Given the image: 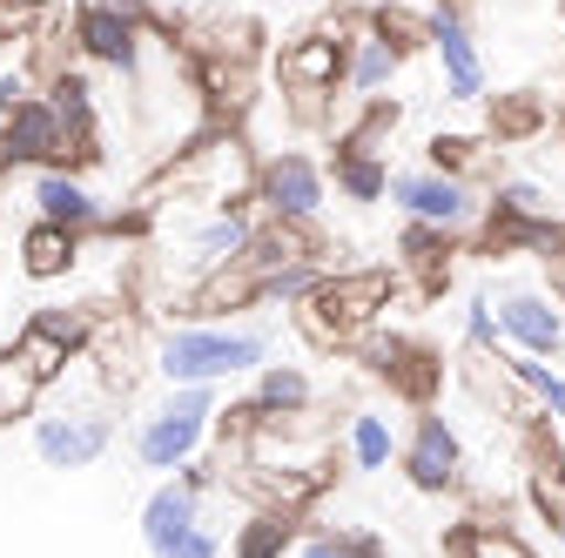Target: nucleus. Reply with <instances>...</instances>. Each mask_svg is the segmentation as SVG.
Here are the masks:
<instances>
[{
	"label": "nucleus",
	"instance_id": "obj_1",
	"mask_svg": "<svg viewBox=\"0 0 565 558\" xmlns=\"http://www.w3.org/2000/svg\"><path fill=\"white\" fill-rule=\"evenodd\" d=\"M162 195L202 208V216L209 208H249L256 202V155L243 142V128H202L189 149H175L156 169V182L141 189V202H162Z\"/></svg>",
	"mask_w": 565,
	"mask_h": 558
},
{
	"label": "nucleus",
	"instance_id": "obj_2",
	"mask_svg": "<svg viewBox=\"0 0 565 558\" xmlns=\"http://www.w3.org/2000/svg\"><path fill=\"white\" fill-rule=\"evenodd\" d=\"M269 364L263 323H175L156 336V377L169 384H236Z\"/></svg>",
	"mask_w": 565,
	"mask_h": 558
},
{
	"label": "nucleus",
	"instance_id": "obj_3",
	"mask_svg": "<svg viewBox=\"0 0 565 558\" xmlns=\"http://www.w3.org/2000/svg\"><path fill=\"white\" fill-rule=\"evenodd\" d=\"M384 310H391V269H330L297 303V330L317 351H350L364 330H377Z\"/></svg>",
	"mask_w": 565,
	"mask_h": 558
},
{
	"label": "nucleus",
	"instance_id": "obj_4",
	"mask_svg": "<svg viewBox=\"0 0 565 558\" xmlns=\"http://www.w3.org/2000/svg\"><path fill=\"white\" fill-rule=\"evenodd\" d=\"M223 384H169V397L135 425V464L141 471H189L209 444V431H216V397Z\"/></svg>",
	"mask_w": 565,
	"mask_h": 558
},
{
	"label": "nucleus",
	"instance_id": "obj_5",
	"mask_svg": "<svg viewBox=\"0 0 565 558\" xmlns=\"http://www.w3.org/2000/svg\"><path fill=\"white\" fill-rule=\"evenodd\" d=\"M411 223H431V229H451L458 243L465 236H478L484 229V216H491V189H478V175H451V169H404V175H391V189H384Z\"/></svg>",
	"mask_w": 565,
	"mask_h": 558
},
{
	"label": "nucleus",
	"instance_id": "obj_6",
	"mask_svg": "<svg viewBox=\"0 0 565 558\" xmlns=\"http://www.w3.org/2000/svg\"><path fill=\"white\" fill-rule=\"evenodd\" d=\"M343 67H350V21H323L297 41H282L276 54V82H282V101L297 115H317L323 95L343 88Z\"/></svg>",
	"mask_w": 565,
	"mask_h": 558
},
{
	"label": "nucleus",
	"instance_id": "obj_7",
	"mask_svg": "<svg viewBox=\"0 0 565 558\" xmlns=\"http://www.w3.org/2000/svg\"><path fill=\"white\" fill-rule=\"evenodd\" d=\"M75 169V149H67V128L61 115L47 108V95H21L0 121V175L14 169Z\"/></svg>",
	"mask_w": 565,
	"mask_h": 558
},
{
	"label": "nucleus",
	"instance_id": "obj_8",
	"mask_svg": "<svg viewBox=\"0 0 565 558\" xmlns=\"http://www.w3.org/2000/svg\"><path fill=\"white\" fill-rule=\"evenodd\" d=\"M108 444H115V410L108 404L34 417V458L47 471H88L95 458H108Z\"/></svg>",
	"mask_w": 565,
	"mask_h": 558
},
{
	"label": "nucleus",
	"instance_id": "obj_9",
	"mask_svg": "<svg viewBox=\"0 0 565 558\" xmlns=\"http://www.w3.org/2000/svg\"><path fill=\"white\" fill-rule=\"evenodd\" d=\"M323 195H330V175L297 155V149H276L256 162V208L263 216H290V223H317L323 216Z\"/></svg>",
	"mask_w": 565,
	"mask_h": 558
},
{
	"label": "nucleus",
	"instance_id": "obj_10",
	"mask_svg": "<svg viewBox=\"0 0 565 558\" xmlns=\"http://www.w3.org/2000/svg\"><path fill=\"white\" fill-rule=\"evenodd\" d=\"M88 364H95V377H102V390L108 397H128L135 384H141V371H156V336L141 330L135 316H95V330H88V351H82Z\"/></svg>",
	"mask_w": 565,
	"mask_h": 558
},
{
	"label": "nucleus",
	"instance_id": "obj_11",
	"mask_svg": "<svg viewBox=\"0 0 565 558\" xmlns=\"http://www.w3.org/2000/svg\"><path fill=\"white\" fill-rule=\"evenodd\" d=\"M149 21H135L108 0H82L75 8V47L95 61V67H115V75H141V54H149Z\"/></svg>",
	"mask_w": 565,
	"mask_h": 558
},
{
	"label": "nucleus",
	"instance_id": "obj_12",
	"mask_svg": "<svg viewBox=\"0 0 565 558\" xmlns=\"http://www.w3.org/2000/svg\"><path fill=\"white\" fill-rule=\"evenodd\" d=\"M431 54L445 75V101H484V54L458 0H431Z\"/></svg>",
	"mask_w": 565,
	"mask_h": 558
},
{
	"label": "nucleus",
	"instance_id": "obj_13",
	"mask_svg": "<svg viewBox=\"0 0 565 558\" xmlns=\"http://www.w3.org/2000/svg\"><path fill=\"white\" fill-rule=\"evenodd\" d=\"M491 310H499L505 351H532V357H558L565 351V297L558 290H505Z\"/></svg>",
	"mask_w": 565,
	"mask_h": 558
},
{
	"label": "nucleus",
	"instance_id": "obj_14",
	"mask_svg": "<svg viewBox=\"0 0 565 558\" xmlns=\"http://www.w3.org/2000/svg\"><path fill=\"white\" fill-rule=\"evenodd\" d=\"M397 471L417 484V492H451V484L465 477V444H458V431L438 410H417L411 444H397Z\"/></svg>",
	"mask_w": 565,
	"mask_h": 558
},
{
	"label": "nucleus",
	"instance_id": "obj_15",
	"mask_svg": "<svg viewBox=\"0 0 565 558\" xmlns=\"http://www.w3.org/2000/svg\"><path fill=\"white\" fill-rule=\"evenodd\" d=\"M34 216L75 229V236H102L108 229V208L95 202V189L75 169H61V162L54 169H34Z\"/></svg>",
	"mask_w": 565,
	"mask_h": 558
},
{
	"label": "nucleus",
	"instance_id": "obj_16",
	"mask_svg": "<svg viewBox=\"0 0 565 558\" xmlns=\"http://www.w3.org/2000/svg\"><path fill=\"white\" fill-rule=\"evenodd\" d=\"M249 236H256V216L249 208H209L202 223L182 229V262H189V283L202 269H223L236 256H249Z\"/></svg>",
	"mask_w": 565,
	"mask_h": 558
},
{
	"label": "nucleus",
	"instance_id": "obj_17",
	"mask_svg": "<svg viewBox=\"0 0 565 558\" xmlns=\"http://www.w3.org/2000/svg\"><path fill=\"white\" fill-rule=\"evenodd\" d=\"M41 95H47V108L61 115L75 162L102 155V149H95V82L82 75V67H47V75H41Z\"/></svg>",
	"mask_w": 565,
	"mask_h": 558
},
{
	"label": "nucleus",
	"instance_id": "obj_18",
	"mask_svg": "<svg viewBox=\"0 0 565 558\" xmlns=\"http://www.w3.org/2000/svg\"><path fill=\"white\" fill-rule=\"evenodd\" d=\"M350 351H364L371 357V371L391 384V390H404V397H424L438 384V357L431 351H417V343H404V336H384V330H364Z\"/></svg>",
	"mask_w": 565,
	"mask_h": 558
},
{
	"label": "nucleus",
	"instance_id": "obj_19",
	"mask_svg": "<svg viewBox=\"0 0 565 558\" xmlns=\"http://www.w3.org/2000/svg\"><path fill=\"white\" fill-rule=\"evenodd\" d=\"M397 75H404V47L364 21L358 34H350V67H343V88L358 95V101H377Z\"/></svg>",
	"mask_w": 565,
	"mask_h": 558
},
{
	"label": "nucleus",
	"instance_id": "obj_20",
	"mask_svg": "<svg viewBox=\"0 0 565 558\" xmlns=\"http://www.w3.org/2000/svg\"><path fill=\"white\" fill-rule=\"evenodd\" d=\"M323 256V236L317 223H290V216H256V236H249V262L269 276L282 262H317Z\"/></svg>",
	"mask_w": 565,
	"mask_h": 558
},
{
	"label": "nucleus",
	"instance_id": "obj_21",
	"mask_svg": "<svg viewBox=\"0 0 565 558\" xmlns=\"http://www.w3.org/2000/svg\"><path fill=\"white\" fill-rule=\"evenodd\" d=\"M47 390H54V384L34 371V357L21 351V343H8V351H0V431L41 417V397H47Z\"/></svg>",
	"mask_w": 565,
	"mask_h": 558
},
{
	"label": "nucleus",
	"instance_id": "obj_22",
	"mask_svg": "<svg viewBox=\"0 0 565 558\" xmlns=\"http://www.w3.org/2000/svg\"><path fill=\"white\" fill-rule=\"evenodd\" d=\"M75 262H82V236H75V229L41 223V216L21 229V269L34 276V283H47V276H67Z\"/></svg>",
	"mask_w": 565,
	"mask_h": 558
},
{
	"label": "nucleus",
	"instance_id": "obj_23",
	"mask_svg": "<svg viewBox=\"0 0 565 558\" xmlns=\"http://www.w3.org/2000/svg\"><path fill=\"white\" fill-rule=\"evenodd\" d=\"M499 364H505V377L525 390V404H532L539 417H565V371H558L552 357H532V351H499Z\"/></svg>",
	"mask_w": 565,
	"mask_h": 558
},
{
	"label": "nucleus",
	"instance_id": "obj_24",
	"mask_svg": "<svg viewBox=\"0 0 565 558\" xmlns=\"http://www.w3.org/2000/svg\"><path fill=\"white\" fill-rule=\"evenodd\" d=\"M343 458L358 464V471H391L397 464V425L384 410H350V425H343Z\"/></svg>",
	"mask_w": 565,
	"mask_h": 558
},
{
	"label": "nucleus",
	"instance_id": "obj_25",
	"mask_svg": "<svg viewBox=\"0 0 565 558\" xmlns=\"http://www.w3.org/2000/svg\"><path fill=\"white\" fill-rule=\"evenodd\" d=\"M330 175H337V195L343 202H384V189H391V162L377 149H358V142H337Z\"/></svg>",
	"mask_w": 565,
	"mask_h": 558
},
{
	"label": "nucleus",
	"instance_id": "obj_26",
	"mask_svg": "<svg viewBox=\"0 0 565 558\" xmlns=\"http://www.w3.org/2000/svg\"><path fill=\"white\" fill-rule=\"evenodd\" d=\"M451 249H458V236H451V229H431V223H411V216H404V236H397V262H404V269H417L424 283H445V269H451Z\"/></svg>",
	"mask_w": 565,
	"mask_h": 558
},
{
	"label": "nucleus",
	"instance_id": "obj_27",
	"mask_svg": "<svg viewBox=\"0 0 565 558\" xmlns=\"http://www.w3.org/2000/svg\"><path fill=\"white\" fill-rule=\"evenodd\" d=\"M249 404H256V425H263V417H282V410H303V404H310V377H303V364H263Z\"/></svg>",
	"mask_w": 565,
	"mask_h": 558
},
{
	"label": "nucleus",
	"instance_id": "obj_28",
	"mask_svg": "<svg viewBox=\"0 0 565 558\" xmlns=\"http://www.w3.org/2000/svg\"><path fill=\"white\" fill-rule=\"evenodd\" d=\"M290 545H297V512H282V505H263L236 532V558H282Z\"/></svg>",
	"mask_w": 565,
	"mask_h": 558
},
{
	"label": "nucleus",
	"instance_id": "obj_29",
	"mask_svg": "<svg viewBox=\"0 0 565 558\" xmlns=\"http://www.w3.org/2000/svg\"><path fill=\"white\" fill-rule=\"evenodd\" d=\"M458 558H539L512 525H491V518H478V525H465L458 532Z\"/></svg>",
	"mask_w": 565,
	"mask_h": 558
},
{
	"label": "nucleus",
	"instance_id": "obj_30",
	"mask_svg": "<svg viewBox=\"0 0 565 558\" xmlns=\"http://www.w3.org/2000/svg\"><path fill=\"white\" fill-rule=\"evenodd\" d=\"M323 276H330L323 262H282V269L263 276V303H290V310H297V303L323 283Z\"/></svg>",
	"mask_w": 565,
	"mask_h": 558
},
{
	"label": "nucleus",
	"instance_id": "obj_31",
	"mask_svg": "<svg viewBox=\"0 0 565 558\" xmlns=\"http://www.w3.org/2000/svg\"><path fill=\"white\" fill-rule=\"evenodd\" d=\"M14 343H21V351L34 357V371H41L47 384H61V377H67V364H75V351H67V343H61V336H47V330H41L34 316H28V323L14 330Z\"/></svg>",
	"mask_w": 565,
	"mask_h": 558
},
{
	"label": "nucleus",
	"instance_id": "obj_32",
	"mask_svg": "<svg viewBox=\"0 0 565 558\" xmlns=\"http://www.w3.org/2000/svg\"><path fill=\"white\" fill-rule=\"evenodd\" d=\"M499 310H491V297H465V351L471 357H499Z\"/></svg>",
	"mask_w": 565,
	"mask_h": 558
},
{
	"label": "nucleus",
	"instance_id": "obj_33",
	"mask_svg": "<svg viewBox=\"0 0 565 558\" xmlns=\"http://www.w3.org/2000/svg\"><path fill=\"white\" fill-rule=\"evenodd\" d=\"M484 142H471V135H431V149H424V155H431V169H451V175H478V155Z\"/></svg>",
	"mask_w": 565,
	"mask_h": 558
},
{
	"label": "nucleus",
	"instance_id": "obj_34",
	"mask_svg": "<svg viewBox=\"0 0 565 558\" xmlns=\"http://www.w3.org/2000/svg\"><path fill=\"white\" fill-rule=\"evenodd\" d=\"M162 558H223V532H216V525L202 518V525H195L189 538H175V545H169Z\"/></svg>",
	"mask_w": 565,
	"mask_h": 558
},
{
	"label": "nucleus",
	"instance_id": "obj_35",
	"mask_svg": "<svg viewBox=\"0 0 565 558\" xmlns=\"http://www.w3.org/2000/svg\"><path fill=\"white\" fill-rule=\"evenodd\" d=\"M297 558H350V538L343 532H317V538L297 545Z\"/></svg>",
	"mask_w": 565,
	"mask_h": 558
},
{
	"label": "nucleus",
	"instance_id": "obj_36",
	"mask_svg": "<svg viewBox=\"0 0 565 558\" xmlns=\"http://www.w3.org/2000/svg\"><path fill=\"white\" fill-rule=\"evenodd\" d=\"M532 121H539V101H505L499 108V135H525Z\"/></svg>",
	"mask_w": 565,
	"mask_h": 558
},
{
	"label": "nucleus",
	"instance_id": "obj_37",
	"mask_svg": "<svg viewBox=\"0 0 565 558\" xmlns=\"http://www.w3.org/2000/svg\"><path fill=\"white\" fill-rule=\"evenodd\" d=\"M28 95V75H21V67H14V75H0V121H8V108Z\"/></svg>",
	"mask_w": 565,
	"mask_h": 558
},
{
	"label": "nucleus",
	"instance_id": "obj_38",
	"mask_svg": "<svg viewBox=\"0 0 565 558\" xmlns=\"http://www.w3.org/2000/svg\"><path fill=\"white\" fill-rule=\"evenodd\" d=\"M558 121H565V101H558Z\"/></svg>",
	"mask_w": 565,
	"mask_h": 558
}]
</instances>
